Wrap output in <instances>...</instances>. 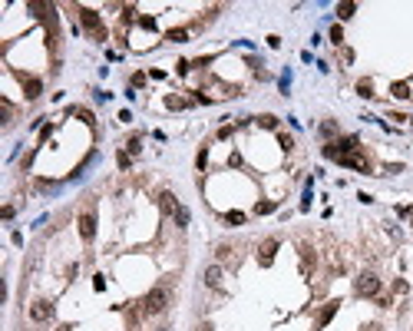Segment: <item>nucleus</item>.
Listing matches in <instances>:
<instances>
[{
    "label": "nucleus",
    "mask_w": 413,
    "mask_h": 331,
    "mask_svg": "<svg viewBox=\"0 0 413 331\" xmlns=\"http://www.w3.org/2000/svg\"><path fill=\"white\" fill-rule=\"evenodd\" d=\"M139 305H142V315H159V311H165V305H169V295H165V288H152Z\"/></svg>",
    "instance_id": "nucleus-1"
},
{
    "label": "nucleus",
    "mask_w": 413,
    "mask_h": 331,
    "mask_svg": "<svg viewBox=\"0 0 413 331\" xmlns=\"http://www.w3.org/2000/svg\"><path fill=\"white\" fill-rule=\"evenodd\" d=\"M79 20H83V27H86L96 40H106V27H103V20H99V13L93 10V7H79Z\"/></svg>",
    "instance_id": "nucleus-2"
},
{
    "label": "nucleus",
    "mask_w": 413,
    "mask_h": 331,
    "mask_svg": "<svg viewBox=\"0 0 413 331\" xmlns=\"http://www.w3.org/2000/svg\"><path fill=\"white\" fill-rule=\"evenodd\" d=\"M354 291H357V295H377V291H380V278L374 275V272H364V275L357 278V282H354Z\"/></svg>",
    "instance_id": "nucleus-3"
},
{
    "label": "nucleus",
    "mask_w": 413,
    "mask_h": 331,
    "mask_svg": "<svg viewBox=\"0 0 413 331\" xmlns=\"http://www.w3.org/2000/svg\"><path fill=\"white\" fill-rule=\"evenodd\" d=\"M360 146H357V139L350 136V139H337V143H331V146H324V156H331V159H340V156H347V153H357Z\"/></svg>",
    "instance_id": "nucleus-4"
},
{
    "label": "nucleus",
    "mask_w": 413,
    "mask_h": 331,
    "mask_svg": "<svg viewBox=\"0 0 413 331\" xmlns=\"http://www.w3.org/2000/svg\"><path fill=\"white\" fill-rule=\"evenodd\" d=\"M337 163L347 166V169H357V172H370V163H367V159H364L360 153H347V156H340Z\"/></svg>",
    "instance_id": "nucleus-5"
},
{
    "label": "nucleus",
    "mask_w": 413,
    "mask_h": 331,
    "mask_svg": "<svg viewBox=\"0 0 413 331\" xmlns=\"http://www.w3.org/2000/svg\"><path fill=\"white\" fill-rule=\"evenodd\" d=\"M30 318L33 321H50V318H53V305H50V301H33V305H30Z\"/></svg>",
    "instance_id": "nucleus-6"
},
{
    "label": "nucleus",
    "mask_w": 413,
    "mask_h": 331,
    "mask_svg": "<svg viewBox=\"0 0 413 331\" xmlns=\"http://www.w3.org/2000/svg\"><path fill=\"white\" fill-rule=\"evenodd\" d=\"M79 235H83L86 242L96 235V215H93V212H83V215H79Z\"/></svg>",
    "instance_id": "nucleus-7"
},
{
    "label": "nucleus",
    "mask_w": 413,
    "mask_h": 331,
    "mask_svg": "<svg viewBox=\"0 0 413 331\" xmlns=\"http://www.w3.org/2000/svg\"><path fill=\"white\" fill-rule=\"evenodd\" d=\"M274 252H278V239H268V242L261 245V252H258V262L261 265H271L274 262Z\"/></svg>",
    "instance_id": "nucleus-8"
},
{
    "label": "nucleus",
    "mask_w": 413,
    "mask_h": 331,
    "mask_svg": "<svg viewBox=\"0 0 413 331\" xmlns=\"http://www.w3.org/2000/svg\"><path fill=\"white\" fill-rule=\"evenodd\" d=\"M159 209H162L165 215H175V212L182 209V206L175 202V196H172V192H162V196H159Z\"/></svg>",
    "instance_id": "nucleus-9"
},
{
    "label": "nucleus",
    "mask_w": 413,
    "mask_h": 331,
    "mask_svg": "<svg viewBox=\"0 0 413 331\" xmlns=\"http://www.w3.org/2000/svg\"><path fill=\"white\" fill-rule=\"evenodd\" d=\"M40 89H43V83H40L37 77H23V93H27V99H37Z\"/></svg>",
    "instance_id": "nucleus-10"
},
{
    "label": "nucleus",
    "mask_w": 413,
    "mask_h": 331,
    "mask_svg": "<svg viewBox=\"0 0 413 331\" xmlns=\"http://www.w3.org/2000/svg\"><path fill=\"white\" fill-rule=\"evenodd\" d=\"M205 285L208 288L222 285V268H218V265H208V268H205Z\"/></svg>",
    "instance_id": "nucleus-11"
},
{
    "label": "nucleus",
    "mask_w": 413,
    "mask_h": 331,
    "mask_svg": "<svg viewBox=\"0 0 413 331\" xmlns=\"http://www.w3.org/2000/svg\"><path fill=\"white\" fill-rule=\"evenodd\" d=\"M334 315H337V301H331V305H327V308H324V311H321V318H317V325H314V331H321V328H324V325H327V321L334 318Z\"/></svg>",
    "instance_id": "nucleus-12"
},
{
    "label": "nucleus",
    "mask_w": 413,
    "mask_h": 331,
    "mask_svg": "<svg viewBox=\"0 0 413 331\" xmlns=\"http://www.w3.org/2000/svg\"><path fill=\"white\" fill-rule=\"evenodd\" d=\"M301 258H304V275H311V265H314V248L301 245Z\"/></svg>",
    "instance_id": "nucleus-13"
},
{
    "label": "nucleus",
    "mask_w": 413,
    "mask_h": 331,
    "mask_svg": "<svg viewBox=\"0 0 413 331\" xmlns=\"http://www.w3.org/2000/svg\"><path fill=\"white\" fill-rule=\"evenodd\" d=\"M165 40H172V43H182V40H188V30H185V27H175V30L165 33Z\"/></svg>",
    "instance_id": "nucleus-14"
},
{
    "label": "nucleus",
    "mask_w": 413,
    "mask_h": 331,
    "mask_svg": "<svg viewBox=\"0 0 413 331\" xmlns=\"http://www.w3.org/2000/svg\"><path fill=\"white\" fill-rule=\"evenodd\" d=\"M354 10H357V3H337V17H340V20H350Z\"/></svg>",
    "instance_id": "nucleus-15"
},
{
    "label": "nucleus",
    "mask_w": 413,
    "mask_h": 331,
    "mask_svg": "<svg viewBox=\"0 0 413 331\" xmlns=\"http://www.w3.org/2000/svg\"><path fill=\"white\" fill-rule=\"evenodd\" d=\"M165 106H169V110H185V106H188V99H182V96H165Z\"/></svg>",
    "instance_id": "nucleus-16"
},
{
    "label": "nucleus",
    "mask_w": 413,
    "mask_h": 331,
    "mask_svg": "<svg viewBox=\"0 0 413 331\" xmlns=\"http://www.w3.org/2000/svg\"><path fill=\"white\" fill-rule=\"evenodd\" d=\"M390 93H393L397 99H407V96H410V86H407V83H393Z\"/></svg>",
    "instance_id": "nucleus-17"
},
{
    "label": "nucleus",
    "mask_w": 413,
    "mask_h": 331,
    "mask_svg": "<svg viewBox=\"0 0 413 331\" xmlns=\"http://www.w3.org/2000/svg\"><path fill=\"white\" fill-rule=\"evenodd\" d=\"M225 222H231V225H241V222H245V212H225Z\"/></svg>",
    "instance_id": "nucleus-18"
},
{
    "label": "nucleus",
    "mask_w": 413,
    "mask_h": 331,
    "mask_svg": "<svg viewBox=\"0 0 413 331\" xmlns=\"http://www.w3.org/2000/svg\"><path fill=\"white\" fill-rule=\"evenodd\" d=\"M321 136H337V123H334V120L321 123Z\"/></svg>",
    "instance_id": "nucleus-19"
},
{
    "label": "nucleus",
    "mask_w": 413,
    "mask_h": 331,
    "mask_svg": "<svg viewBox=\"0 0 413 331\" xmlns=\"http://www.w3.org/2000/svg\"><path fill=\"white\" fill-rule=\"evenodd\" d=\"M258 126H264V129H278V120H274V116H258Z\"/></svg>",
    "instance_id": "nucleus-20"
},
{
    "label": "nucleus",
    "mask_w": 413,
    "mask_h": 331,
    "mask_svg": "<svg viewBox=\"0 0 413 331\" xmlns=\"http://www.w3.org/2000/svg\"><path fill=\"white\" fill-rule=\"evenodd\" d=\"M139 136H132V139H129V143H126V153H132V156H136V153H139Z\"/></svg>",
    "instance_id": "nucleus-21"
},
{
    "label": "nucleus",
    "mask_w": 413,
    "mask_h": 331,
    "mask_svg": "<svg viewBox=\"0 0 413 331\" xmlns=\"http://www.w3.org/2000/svg\"><path fill=\"white\" fill-rule=\"evenodd\" d=\"M215 255H218V258H228V255H231V245H228V242H222V245L215 248Z\"/></svg>",
    "instance_id": "nucleus-22"
},
{
    "label": "nucleus",
    "mask_w": 413,
    "mask_h": 331,
    "mask_svg": "<svg viewBox=\"0 0 413 331\" xmlns=\"http://www.w3.org/2000/svg\"><path fill=\"white\" fill-rule=\"evenodd\" d=\"M255 212H258V215H264V212H274V202H258V206H255Z\"/></svg>",
    "instance_id": "nucleus-23"
},
{
    "label": "nucleus",
    "mask_w": 413,
    "mask_h": 331,
    "mask_svg": "<svg viewBox=\"0 0 413 331\" xmlns=\"http://www.w3.org/2000/svg\"><path fill=\"white\" fill-rule=\"evenodd\" d=\"M331 40H334V43H344V30H340V27H331Z\"/></svg>",
    "instance_id": "nucleus-24"
},
{
    "label": "nucleus",
    "mask_w": 413,
    "mask_h": 331,
    "mask_svg": "<svg viewBox=\"0 0 413 331\" xmlns=\"http://www.w3.org/2000/svg\"><path fill=\"white\" fill-rule=\"evenodd\" d=\"M357 93H360V96H374V93H370V83H367V80H360V83H357Z\"/></svg>",
    "instance_id": "nucleus-25"
},
{
    "label": "nucleus",
    "mask_w": 413,
    "mask_h": 331,
    "mask_svg": "<svg viewBox=\"0 0 413 331\" xmlns=\"http://www.w3.org/2000/svg\"><path fill=\"white\" fill-rule=\"evenodd\" d=\"M175 222H179V225H188V209H179V212H175Z\"/></svg>",
    "instance_id": "nucleus-26"
},
{
    "label": "nucleus",
    "mask_w": 413,
    "mask_h": 331,
    "mask_svg": "<svg viewBox=\"0 0 413 331\" xmlns=\"http://www.w3.org/2000/svg\"><path fill=\"white\" fill-rule=\"evenodd\" d=\"M76 116H79L83 123H93V113H89V110H76Z\"/></svg>",
    "instance_id": "nucleus-27"
},
{
    "label": "nucleus",
    "mask_w": 413,
    "mask_h": 331,
    "mask_svg": "<svg viewBox=\"0 0 413 331\" xmlns=\"http://www.w3.org/2000/svg\"><path fill=\"white\" fill-rule=\"evenodd\" d=\"M10 116H13V106H10V103H3V123H10Z\"/></svg>",
    "instance_id": "nucleus-28"
},
{
    "label": "nucleus",
    "mask_w": 413,
    "mask_h": 331,
    "mask_svg": "<svg viewBox=\"0 0 413 331\" xmlns=\"http://www.w3.org/2000/svg\"><path fill=\"white\" fill-rule=\"evenodd\" d=\"M188 70H192V63H188V60H179V73H182V77L188 73Z\"/></svg>",
    "instance_id": "nucleus-29"
},
{
    "label": "nucleus",
    "mask_w": 413,
    "mask_h": 331,
    "mask_svg": "<svg viewBox=\"0 0 413 331\" xmlns=\"http://www.w3.org/2000/svg\"><path fill=\"white\" fill-rule=\"evenodd\" d=\"M119 169H129V153H119Z\"/></svg>",
    "instance_id": "nucleus-30"
},
{
    "label": "nucleus",
    "mask_w": 413,
    "mask_h": 331,
    "mask_svg": "<svg viewBox=\"0 0 413 331\" xmlns=\"http://www.w3.org/2000/svg\"><path fill=\"white\" fill-rule=\"evenodd\" d=\"M202 331H212V328H208V325H205V328H202Z\"/></svg>",
    "instance_id": "nucleus-31"
},
{
    "label": "nucleus",
    "mask_w": 413,
    "mask_h": 331,
    "mask_svg": "<svg viewBox=\"0 0 413 331\" xmlns=\"http://www.w3.org/2000/svg\"><path fill=\"white\" fill-rule=\"evenodd\" d=\"M159 331H165V328H159Z\"/></svg>",
    "instance_id": "nucleus-32"
}]
</instances>
